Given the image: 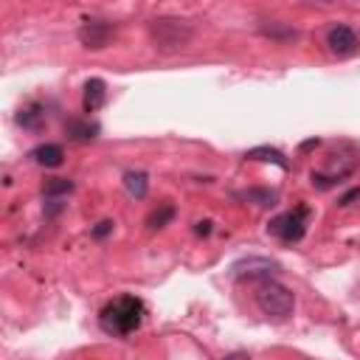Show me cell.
I'll use <instances>...</instances> for the list:
<instances>
[{"instance_id":"obj_7","label":"cell","mask_w":360,"mask_h":360,"mask_svg":"<svg viewBox=\"0 0 360 360\" xmlns=\"http://www.w3.org/2000/svg\"><path fill=\"white\" fill-rule=\"evenodd\" d=\"M304 214H307V211H287V214L276 217V219L267 225V231L276 233V236H281V239H287V242L301 239V233H304Z\"/></svg>"},{"instance_id":"obj_13","label":"cell","mask_w":360,"mask_h":360,"mask_svg":"<svg viewBox=\"0 0 360 360\" xmlns=\"http://www.w3.org/2000/svg\"><path fill=\"white\" fill-rule=\"evenodd\" d=\"M96 132H98L96 124H79V121L68 124V135L76 138V141H90V138H96Z\"/></svg>"},{"instance_id":"obj_11","label":"cell","mask_w":360,"mask_h":360,"mask_svg":"<svg viewBox=\"0 0 360 360\" xmlns=\"http://www.w3.org/2000/svg\"><path fill=\"white\" fill-rule=\"evenodd\" d=\"M245 158H250V160H267V163H276V166H281V169L290 166L287 158H284L278 149H270V146H256V149L245 152Z\"/></svg>"},{"instance_id":"obj_9","label":"cell","mask_w":360,"mask_h":360,"mask_svg":"<svg viewBox=\"0 0 360 360\" xmlns=\"http://www.w3.org/2000/svg\"><path fill=\"white\" fill-rule=\"evenodd\" d=\"M31 158H34V163H39V166H45V169H56V166H62L65 152H62L59 143H39V146L31 152Z\"/></svg>"},{"instance_id":"obj_15","label":"cell","mask_w":360,"mask_h":360,"mask_svg":"<svg viewBox=\"0 0 360 360\" xmlns=\"http://www.w3.org/2000/svg\"><path fill=\"white\" fill-rule=\"evenodd\" d=\"M262 34L273 37V39H295L298 31L295 28H281L278 22H270V25H262Z\"/></svg>"},{"instance_id":"obj_16","label":"cell","mask_w":360,"mask_h":360,"mask_svg":"<svg viewBox=\"0 0 360 360\" xmlns=\"http://www.w3.org/2000/svg\"><path fill=\"white\" fill-rule=\"evenodd\" d=\"M172 217H174V208H172V205H163L160 211H155V214L149 217V228H163Z\"/></svg>"},{"instance_id":"obj_1","label":"cell","mask_w":360,"mask_h":360,"mask_svg":"<svg viewBox=\"0 0 360 360\" xmlns=\"http://www.w3.org/2000/svg\"><path fill=\"white\" fill-rule=\"evenodd\" d=\"M194 39V28L180 17H155L149 22V42L160 53H177L186 51Z\"/></svg>"},{"instance_id":"obj_2","label":"cell","mask_w":360,"mask_h":360,"mask_svg":"<svg viewBox=\"0 0 360 360\" xmlns=\"http://www.w3.org/2000/svg\"><path fill=\"white\" fill-rule=\"evenodd\" d=\"M256 307L267 318H287L295 307V295L290 287L267 278V281H259V287H256Z\"/></svg>"},{"instance_id":"obj_8","label":"cell","mask_w":360,"mask_h":360,"mask_svg":"<svg viewBox=\"0 0 360 360\" xmlns=\"http://www.w3.org/2000/svg\"><path fill=\"white\" fill-rule=\"evenodd\" d=\"M104 98H107V84H104V79H98V76L87 79V82H84V96H82L84 112H96V110L104 104Z\"/></svg>"},{"instance_id":"obj_6","label":"cell","mask_w":360,"mask_h":360,"mask_svg":"<svg viewBox=\"0 0 360 360\" xmlns=\"http://www.w3.org/2000/svg\"><path fill=\"white\" fill-rule=\"evenodd\" d=\"M273 273H278V264L270 262V259H262V256H250V259H242L233 264V276L236 278H259V281H267Z\"/></svg>"},{"instance_id":"obj_12","label":"cell","mask_w":360,"mask_h":360,"mask_svg":"<svg viewBox=\"0 0 360 360\" xmlns=\"http://www.w3.org/2000/svg\"><path fill=\"white\" fill-rule=\"evenodd\" d=\"M45 197L48 200H59L62 194H70L73 191V180H65V177H48L45 186H42Z\"/></svg>"},{"instance_id":"obj_18","label":"cell","mask_w":360,"mask_h":360,"mask_svg":"<svg viewBox=\"0 0 360 360\" xmlns=\"http://www.w3.org/2000/svg\"><path fill=\"white\" fill-rule=\"evenodd\" d=\"M222 360H250L245 352H233V354H228V357H222Z\"/></svg>"},{"instance_id":"obj_17","label":"cell","mask_w":360,"mask_h":360,"mask_svg":"<svg viewBox=\"0 0 360 360\" xmlns=\"http://www.w3.org/2000/svg\"><path fill=\"white\" fill-rule=\"evenodd\" d=\"M112 225H115L112 219H101V222L93 228V236H98V239H101V236H107V233L112 231Z\"/></svg>"},{"instance_id":"obj_19","label":"cell","mask_w":360,"mask_h":360,"mask_svg":"<svg viewBox=\"0 0 360 360\" xmlns=\"http://www.w3.org/2000/svg\"><path fill=\"white\" fill-rule=\"evenodd\" d=\"M208 231H211V222H200L197 225V233H208Z\"/></svg>"},{"instance_id":"obj_14","label":"cell","mask_w":360,"mask_h":360,"mask_svg":"<svg viewBox=\"0 0 360 360\" xmlns=\"http://www.w3.org/2000/svg\"><path fill=\"white\" fill-rule=\"evenodd\" d=\"M239 197H242V200H250V202H256V205H273V202H276V194H273V191H262V188L242 191Z\"/></svg>"},{"instance_id":"obj_10","label":"cell","mask_w":360,"mask_h":360,"mask_svg":"<svg viewBox=\"0 0 360 360\" xmlns=\"http://www.w3.org/2000/svg\"><path fill=\"white\" fill-rule=\"evenodd\" d=\"M124 188L135 197V200H143L146 191H149V177L143 172H127L124 174Z\"/></svg>"},{"instance_id":"obj_3","label":"cell","mask_w":360,"mask_h":360,"mask_svg":"<svg viewBox=\"0 0 360 360\" xmlns=\"http://www.w3.org/2000/svg\"><path fill=\"white\" fill-rule=\"evenodd\" d=\"M141 323V304L135 298H118L101 312V326L115 335H127Z\"/></svg>"},{"instance_id":"obj_5","label":"cell","mask_w":360,"mask_h":360,"mask_svg":"<svg viewBox=\"0 0 360 360\" xmlns=\"http://www.w3.org/2000/svg\"><path fill=\"white\" fill-rule=\"evenodd\" d=\"M76 37H79V42H82L87 51H101V48H107L110 39L115 37V25H110V22H104V20H87V22L79 25Z\"/></svg>"},{"instance_id":"obj_4","label":"cell","mask_w":360,"mask_h":360,"mask_svg":"<svg viewBox=\"0 0 360 360\" xmlns=\"http://www.w3.org/2000/svg\"><path fill=\"white\" fill-rule=\"evenodd\" d=\"M326 48H329L332 56H340V59L343 56H352V53L360 51V34L352 25L338 22V25H332L326 31Z\"/></svg>"}]
</instances>
